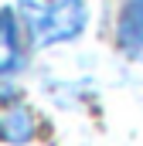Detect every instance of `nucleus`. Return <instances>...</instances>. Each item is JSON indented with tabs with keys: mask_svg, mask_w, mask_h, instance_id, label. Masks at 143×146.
Wrapping results in <instances>:
<instances>
[{
	"mask_svg": "<svg viewBox=\"0 0 143 146\" xmlns=\"http://www.w3.org/2000/svg\"><path fill=\"white\" fill-rule=\"evenodd\" d=\"M0 139L17 146L34 139V115L14 92H0Z\"/></svg>",
	"mask_w": 143,
	"mask_h": 146,
	"instance_id": "nucleus-2",
	"label": "nucleus"
},
{
	"mask_svg": "<svg viewBox=\"0 0 143 146\" xmlns=\"http://www.w3.org/2000/svg\"><path fill=\"white\" fill-rule=\"evenodd\" d=\"M24 65V51H21V27L10 7L0 10V78L17 75Z\"/></svg>",
	"mask_w": 143,
	"mask_h": 146,
	"instance_id": "nucleus-3",
	"label": "nucleus"
},
{
	"mask_svg": "<svg viewBox=\"0 0 143 146\" xmlns=\"http://www.w3.org/2000/svg\"><path fill=\"white\" fill-rule=\"evenodd\" d=\"M85 0H51L44 7H27V31L34 48H51L78 37L85 31Z\"/></svg>",
	"mask_w": 143,
	"mask_h": 146,
	"instance_id": "nucleus-1",
	"label": "nucleus"
},
{
	"mask_svg": "<svg viewBox=\"0 0 143 146\" xmlns=\"http://www.w3.org/2000/svg\"><path fill=\"white\" fill-rule=\"evenodd\" d=\"M116 41L133 61H143V0H126L116 27Z\"/></svg>",
	"mask_w": 143,
	"mask_h": 146,
	"instance_id": "nucleus-4",
	"label": "nucleus"
}]
</instances>
